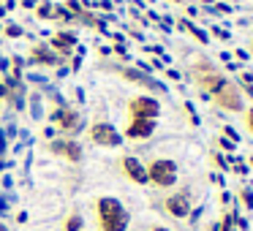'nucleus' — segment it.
Listing matches in <instances>:
<instances>
[{"instance_id": "17", "label": "nucleus", "mask_w": 253, "mask_h": 231, "mask_svg": "<svg viewBox=\"0 0 253 231\" xmlns=\"http://www.w3.org/2000/svg\"><path fill=\"white\" fill-rule=\"evenodd\" d=\"M153 231H169V229H161V226H155V229Z\"/></svg>"}, {"instance_id": "10", "label": "nucleus", "mask_w": 253, "mask_h": 231, "mask_svg": "<svg viewBox=\"0 0 253 231\" xmlns=\"http://www.w3.org/2000/svg\"><path fill=\"white\" fill-rule=\"evenodd\" d=\"M55 150H57V153H63L66 158H71V160H79V158H82V150H79V144H74V142H68V144H55Z\"/></svg>"}, {"instance_id": "11", "label": "nucleus", "mask_w": 253, "mask_h": 231, "mask_svg": "<svg viewBox=\"0 0 253 231\" xmlns=\"http://www.w3.org/2000/svg\"><path fill=\"white\" fill-rule=\"evenodd\" d=\"M60 120H63V128H66V131H77L79 122H82L77 112H68V109H63V112H60Z\"/></svg>"}, {"instance_id": "9", "label": "nucleus", "mask_w": 253, "mask_h": 231, "mask_svg": "<svg viewBox=\"0 0 253 231\" xmlns=\"http://www.w3.org/2000/svg\"><path fill=\"white\" fill-rule=\"evenodd\" d=\"M126 79H131V82H139V84H144L147 90H161V84L155 82V79H150V77H144V74H139V71H133V68H126Z\"/></svg>"}, {"instance_id": "18", "label": "nucleus", "mask_w": 253, "mask_h": 231, "mask_svg": "<svg viewBox=\"0 0 253 231\" xmlns=\"http://www.w3.org/2000/svg\"><path fill=\"white\" fill-rule=\"evenodd\" d=\"M0 231H6V229H3V226H0Z\"/></svg>"}, {"instance_id": "5", "label": "nucleus", "mask_w": 253, "mask_h": 231, "mask_svg": "<svg viewBox=\"0 0 253 231\" xmlns=\"http://www.w3.org/2000/svg\"><path fill=\"white\" fill-rule=\"evenodd\" d=\"M90 142L106 144V147H117V144H120V133L112 125H106V122H98V125L90 128Z\"/></svg>"}, {"instance_id": "2", "label": "nucleus", "mask_w": 253, "mask_h": 231, "mask_svg": "<svg viewBox=\"0 0 253 231\" xmlns=\"http://www.w3.org/2000/svg\"><path fill=\"white\" fill-rule=\"evenodd\" d=\"M144 171H147V180L155 182L158 188H169L177 180V166L171 160H153L150 169H144Z\"/></svg>"}, {"instance_id": "15", "label": "nucleus", "mask_w": 253, "mask_h": 231, "mask_svg": "<svg viewBox=\"0 0 253 231\" xmlns=\"http://www.w3.org/2000/svg\"><path fill=\"white\" fill-rule=\"evenodd\" d=\"M220 231H234V229H231V218H226L223 223H220Z\"/></svg>"}, {"instance_id": "12", "label": "nucleus", "mask_w": 253, "mask_h": 231, "mask_svg": "<svg viewBox=\"0 0 253 231\" xmlns=\"http://www.w3.org/2000/svg\"><path fill=\"white\" fill-rule=\"evenodd\" d=\"M33 60H41V63H46V66H52V63H55V55L46 52L44 46H36V49H33Z\"/></svg>"}, {"instance_id": "4", "label": "nucleus", "mask_w": 253, "mask_h": 231, "mask_svg": "<svg viewBox=\"0 0 253 231\" xmlns=\"http://www.w3.org/2000/svg\"><path fill=\"white\" fill-rule=\"evenodd\" d=\"M128 109H131L133 120H153V117H158L161 106H158V101H153V98H131Z\"/></svg>"}, {"instance_id": "8", "label": "nucleus", "mask_w": 253, "mask_h": 231, "mask_svg": "<svg viewBox=\"0 0 253 231\" xmlns=\"http://www.w3.org/2000/svg\"><path fill=\"white\" fill-rule=\"evenodd\" d=\"M150 133H153V120H131L126 136H131V139H147Z\"/></svg>"}, {"instance_id": "7", "label": "nucleus", "mask_w": 253, "mask_h": 231, "mask_svg": "<svg viewBox=\"0 0 253 231\" xmlns=\"http://www.w3.org/2000/svg\"><path fill=\"white\" fill-rule=\"evenodd\" d=\"M123 169H126V174L131 177L133 182H139V185L147 182V171H144V166L139 163L136 158H123Z\"/></svg>"}, {"instance_id": "1", "label": "nucleus", "mask_w": 253, "mask_h": 231, "mask_svg": "<svg viewBox=\"0 0 253 231\" xmlns=\"http://www.w3.org/2000/svg\"><path fill=\"white\" fill-rule=\"evenodd\" d=\"M98 223L101 231H126L128 226V212L123 209V204L117 198H98Z\"/></svg>"}, {"instance_id": "16", "label": "nucleus", "mask_w": 253, "mask_h": 231, "mask_svg": "<svg viewBox=\"0 0 253 231\" xmlns=\"http://www.w3.org/2000/svg\"><path fill=\"white\" fill-rule=\"evenodd\" d=\"M248 131L253 133V109H248Z\"/></svg>"}, {"instance_id": "6", "label": "nucleus", "mask_w": 253, "mask_h": 231, "mask_svg": "<svg viewBox=\"0 0 253 231\" xmlns=\"http://www.w3.org/2000/svg\"><path fill=\"white\" fill-rule=\"evenodd\" d=\"M164 207H166V212L174 215V218H185V215L191 212V198H188L185 191H182V193H174V196L166 198Z\"/></svg>"}, {"instance_id": "13", "label": "nucleus", "mask_w": 253, "mask_h": 231, "mask_svg": "<svg viewBox=\"0 0 253 231\" xmlns=\"http://www.w3.org/2000/svg\"><path fill=\"white\" fill-rule=\"evenodd\" d=\"M71 44H74V36H57V38H55V46L60 52H68V49H71Z\"/></svg>"}, {"instance_id": "14", "label": "nucleus", "mask_w": 253, "mask_h": 231, "mask_svg": "<svg viewBox=\"0 0 253 231\" xmlns=\"http://www.w3.org/2000/svg\"><path fill=\"white\" fill-rule=\"evenodd\" d=\"M82 229V218L79 215H71V218L66 220V231H79Z\"/></svg>"}, {"instance_id": "3", "label": "nucleus", "mask_w": 253, "mask_h": 231, "mask_svg": "<svg viewBox=\"0 0 253 231\" xmlns=\"http://www.w3.org/2000/svg\"><path fill=\"white\" fill-rule=\"evenodd\" d=\"M212 95H215V101H218V106H223V109H229V112H240L242 109L240 93H237V87L231 82H223Z\"/></svg>"}]
</instances>
